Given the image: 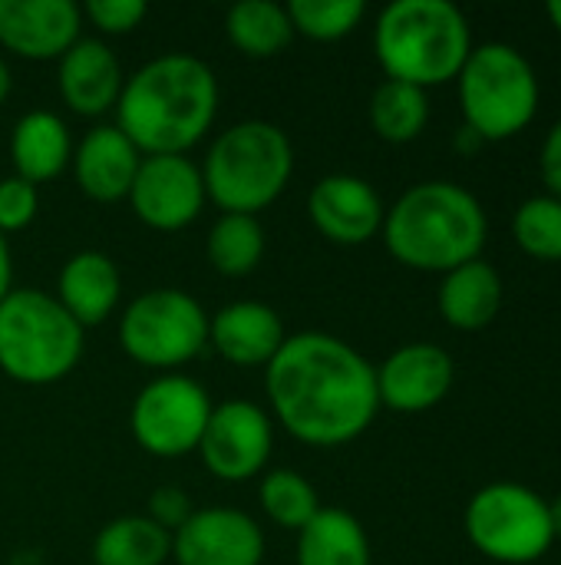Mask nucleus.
<instances>
[{"label":"nucleus","mask_w":561,"mask_h":565,"mask_svg":"<svg viewBox=\"0 0 561 565\" xmlns=\"http://www.w3.org/2000/svg\"><path fill=\"white\" fill-rule=\"evenodd\" d=\"M265 391L271 420L321 450L354 444L380 414L377 367L324 331L291 334L265 367Z\"/></svg>","instance_id":"f257e3e1"},{"label":"nucleus","mask_w":561,"mask_h":565,"mask_svg":"<svg viewBox=\"0 0 561 565\" xmlns=\"http://www.w3.org/2000/svg\"><path fill=\"white\" fill-rule=\"evenodd\" d=\"M218 116V79L192 53H162L126 76L116 126L142 156H188Z\"/></svg>","instance_id":"f03ea898"},{"label":"nucleus","mask_w":561,"mask_h":565,"mask_svg":"<svg viewBox=\"0 0 561 565\" xmlns=\"http://www.w3.org/2000/svg\"><path fill=\"white\" fill-rule=\"evenodd\" d=\"M380 235L400 265L446 275L483 255L489 222L470 189L433 179L407 189L387 209Z\"/></svg>","instance_id":"7ed1b4c3"},{"label":"nucleus","mask_w":561,"mask_h":565,"mask_svg":"<svg viewBox=\"0 0 561 565\" xmlns=\"http://www.w3.org/2000/svg\"><path fill=\"white\" fill-rule=\"evenodd\" d=\"M374 53L387 79L430 89L460 76L473 53V30L450 0H397L377 17Z\"/></svg>","instance_id":"20e7f679"},{"label":"nucleus","mask_w":561,"mask_h":565,"mask_svg":"<svg viewBox=\"0 0 561 565\" xmlns=\"http://www.w3.org/2000/svg\"><path fill=\"white\" fill-rule=\"evenodd\" d=\"M205 195L222 215H255L274 205L294 175V146L268 119H245L215 136L205 152Z\"/></svg>","instance_id":"39448f33"},{"label":"nucleus","mask_w":561,"mask_h":565,"mask_svg":"<svg viewBox=\"0 0 561 565\" xmlns=\"http://www.w3.org/2000/svg\"><path fill=\"white\" fill-rule=\"evenodd\" d=\"M86 331L43 288H10L0 301V371L26 387L60 384L83 361Z\"/></svg>","instance_id":"423d86ee"},{"label":"nucleus","mask_w":561,"mask_h":565,"mask_svg":"<svg viewBox=\"0 0 561 565\" xmlns=\"http://www.w3.org/2000/svg\"><path fill=\"white\" fill-rule=\"evenodd\" d=\"M466 129L483 142H506L532 126L542 99L536 66L513 43L473 46L456 76Z\"/></svg>","instance_id":"0eeeda50"},{"label":"nucleus","mask_w":561,"mask_h":565,"mask_svg":"<svg viewBox=\"0 0 561 565\" xmlns=\"http://www.w3.org/2000/svg\"><path fill=\"white\" fill-rule=\"evenodd\" d=\"M463 530L476 553L503 565L539 563L555 543L549 503L513 480L483 487L466 503Z\"/></svg>","instance_id":"6e6552de"},{"label":"nucleus","mask_w":561,"mask_h":565,"mask_svg":"<svg viewBox=\"0 0 561 565\" xmlns=\"http://www.w3.org/2000/svg\"><path fill=\"white\" fill-rule=\"evenodd\" d=\"M208 311L182 288H149L119 318V348L142 367L175 371L208 348Z\"/></svg>","instance_id":"1a4fd4ad"},{"label":"nucleus","mask_w":561,"mask_h":565,"mask_svg":"<svg viewBox=\"0 0 561 565\" xmlns=\"http://www.w3.org/2000/svg\"><path fill=\"white\" fill-rule=\"evenodd\" d=\"M208 391L185 374H159L149 381L129 411L136 444L159 460H179L198 450L205 424L212 417Z\"/></svg>","instance_id":"9d476101"},{"label":"nucleus","mask_w":561,"mask_h":565,"mask_svg":"<svg viewBox=\"0 0 561 565\" xmlns=\"http://www.w3.org/2000/svg\"><path fill=\"white\" fill-rule=\"evenodd\" d=\"M274 450V420L251 401H225L212 407L198 457L222 483H245L265 473Z\"/></svg>","instance_id":"9b49d317"},{"label":"nucleus","mask_w":561,"mask_h":565,"mask_svg":"<svg viewBox=\"0 0 561 565\" xmlns=\"http://www.w3.org/2000/svg\"><path fill=\"white\" fill-rule=\"evenodd\" d=\"M202 169L188 156H142L129 189L136 218L152 232H182L205 209Z\"/></svg>","instance_id":"f8f14e48"},{"label":"nucleus","mask_w":561,"mask_h":565,"mask_svg":"<svg viewBox=\"0 0 561 565\" xmlns=\"http://www.w3.org/2000/svg\"><path fill=\"white\" fill-rule=\"evenodd\" d=\"M265 530L241 510H195L172 533L175 565H261Z\"/></svg>","instance_id":"ddd939ff"},{"label":"nucleus","mask_w":561,"mask_h":565,"mask_svg":"<svg viewBox=\"0 0 561 565\" xmlns=\"http://www.w3.org/2000/svg\"><path fill=\"white\" fill-rule=\"evenodd\" d=\"M384 199L380 192L350 172H334L314 182L308 192L311 225L334 245H367L384 228Z\"/></svg>","instance_id":"4468645a"},{"label":"nucleus","mask_w":561,"mask_h":565,"mask_svg":"<svg viewBox=\"0 0 561 565\" xmlns=\"http://www.w3.org/2000/svg\"><path fill=\"white\" fill-rule=\"evenodd\" d=\"M456 377L453 358L430 341H413L397 348L377 367L380 407L397 414H423L446 401Z\"/></svg>","instance_id":"2eb2a0df"},{"label":"nucleus","mask_w":561,"mask_h":565,"mask_svg":"<svg viewBox=\"0 0 561 565\" xmlns=\"http://www.w3.org/2000/svg\"><path fill=\"white\" fill-rule=\"evenodd\" d=\"M73 0H0V46L30 63L60 60L83 33Z\"/></svg>","instance_id":"dca6fc26"},{"label":"nucleus","mask_w":561,"mask_h":565,"mask_svg":"<svg viewBox=\"0 0 561 565\" xmlns=\"http://www.w3.org/2000/svg\"><path fill=\"white\" fill-rule=\"evenodd\" d=\"M56 86L60 99L86 119L106 116L109 109L116 113L126 73L109 50V43L96 36H79L60 60H56Z\"/></svg>","instance_id":"f3484780"},{"label":"nucleus","mask_w":561,"mask_h":565,"mask_svg":"<svg viewBox=\"0 0 561 565\" xmlns=\"http://www.w3.org/2000/svg\"><path fill=\"white\" fill-rule=\"evenodd\" d=\"M284 341L281 315L261 301H231L208 318V344L235 367H268Z\"/></svg>","instance_id":"a211bd4d"},{"label":"nucleus","mask_w":561,"mask_h":565,"mask_svg":"<svg viewBox=\"0 0 561 565\" xmlns=\"http://www.w3.org/2000/svg\"><path fill=\"white\" fill-rule=\"evenodd\" d=\"M142 152L119 132V126H93L79 146H73V175L86 199L122 202L129 199L132 179L139 172Z\"/></svg>","instance_id":"6ab92c4d"},{"label":"nucleus","mask_w":561,"mask_h":565,"mask_svg":"<svg viewBox=\"0 0 561 565\" xmlns=\"http://www.w3.org/2000/svg\"><path fill=\"white\" fill-rule=\"evenodd\" d=\"M53 298L86 331V328L103 324L116 311V305L122 298V275L106 252L83 248V252L69 255L66 265L60 268Z\"/></svg>","instance_id":"aec40b11"},{"label":"nucleus","mask_w":561,"mask_h":565,"mask_svg":"<svg viewBox=\"0 0 561 565\" xmlns=\"http://www.w3.org/2000/svg\"><path fill=\"white\" fill-rule=\"evenodd\" d=\"M10 159L13 175L26 179L30 185L63 175L73 162V139L66 122L50 109L23 113L10 132Z\"/></svg>","instance_id":"412c9836"},{"label":"nucleus","mask_w":561,"mask_h":565,"mask_svg":"<svg viewBox=\"0 0 561 565\" xmlns=\"http://www.w3.org/2000/svg\"><path fill=\"white\" fill-rule=\"evenodd\" d=\"M436 308L443 321L456 331H483L499 318L503 278L486 258H473L443 275L436 291Z\"/></svg>","instance_id":"4be33fe9"},{"label":"nucleus","mask_w":561,"mask_h":565,"mask_svg":"<svg viewBox=\"0 0 561 565\" xmlns=\"http://www.w3.org/2000/svg\"><path fill=\"white\" fill-rule=\"evenodd\" d=\"M370 540L364 523L337 507H321L298 533V565H370Z\"/></svg>","instance_id":"5701e85b"},{"label":"nucleus","mask_w":561,"mask_h":565,"mask_svg":"<svg viewBox=\"0 0 561 565\" xmlns=\"http://www.w3.org/2000/svg\"><path fill=\"white\" fill-rule=\"evenodd\" d=\"M228 43L251 60H268L288 50L294 40V26L284 3L274 0H241L225 17Z\"/></svg>","instance_id":"b1692460"},{"label":"nucleus","mask_w":561,"mask_h":565,"mask_svg":"<svg viewBox=\"0 0 561 565\" xmlns=\"http://www.w3.org/2000/svg\"><path fill=\"white\" fill-rule=\"evenodd\" d=\"M172 559V533L149 516L109 520L93 540L96 565H165Z\"/></svg>","instance_id":"393cba45"},{"label":"nucleus","mask_w":561,"mask_h":565,"mask_svg":"<svg viewBox=\"0 0 561 565\" xmlns=\"http://www.w3.org/2000/svg\"><path fill=\"white\" fill-rule=\"evenodd\" d=\"M430 122V96L420 86L384 79L370 96V126L384 142H413Z\"/></svg>","instance_id":"a878e982"},{"label":"nucleus","mask_w":561,"mask_h":565,"mask_svg":"<svg viewBox=\"0 0 561 565\" xmlns=\"http://www.w3.org/2000/svg\"><path fill=\"white\" fill-rule=\"evenodd\" d=\"M265 228L255 215H222L205 238L208 265L225 278L251 275L265 258Z\"/></svg>","instance_id":"bb28decb"},{"label":"nucleus","mask_w":561,"mask_h":565,"mask_svg":"<svg viewBox=\"0 0 561 565\" xmlns=\"http://www.w3.org/2000/svg\"><path fill=\"white\" fill-rule=\"evenodd\" d=\"M258 503H261V513L278 530H291V533H301L321 510L317 490L298 470H268V473H261Z\"/></svg>","instance_id":"cd10ccee"},{"label":"nucleus","mask_w":561,"mask_h":565,"mask_svg":"<svg viewBox=\"0 0 561 565\" xmlns=\"http://www.w3.org/2000/svg\"><path fill=\"white\" fill-rule=\"evenodd\" d=\"M294 33L314 43H337L350 36L367 17L364 0H291L284 3Z\"/></svg>","instance_id":"c85d7f7f"},{"label":"nucleus","mask_w":561,"mask_h":565,"mask_svg":"<svg viewBox=\"0 0 561 565\" xmlns=\"http://www.w3.org/2000/svg\"><path fill=\"white\" fill-rule=\"evenodd\" d=\"M516 245L536 262H561V199L536 195L513 215Z\"/></svg>","instance_id":"c756f323"},{"label":"nucleus","mask_w":561,"mask_h":565,"mask_svg":"<svg viewBox=\"0 0 561 565\" xmlns=\"http://www.w3.org/2000/svg\"><path fill=\"white\" fill-rule=\"evenodd\" d=\"M79 10L106 36H126V33L139 30L142 20L149 17L145 0H86Z\"/></svg>","instance_id":"7c9ffc66"},{"label":"nucleus","mask_w":561,"mask_h":565,"mask_svg":"<svg viewBox=\"0 0 561 565\" xmlns=\"http://www.w3.org/2000/svg\"><path fill=\"white\" fill-rule=\"evenodd\" d=\"M40 212V195L36 185H30L20 175H7L0 179V235H13L23 232Z\"/></svg>","instance_id":"2f4dec72"},{"label":"nucleus","mask_w":561,"mask_h":565,"mask_svg":"<svg viewBox=\"0 0 561 565\" xmlns=\"http://www.w3.org/2000/svg\"><path fill=\"white\" fill-rule=\"evenodd\" d=\"M192 513H195V507H192V497L185 490H179V487H159L149 497V513L145 516L155 526H162L165 533H175Z\"/></svg>","instance_id":"473e14b6"},{"label":"nucleus","mask_w":561,"mask_h":565,"mask_svg":"<svg viewBox=\"0 0 561 565\" xmlns=\"http://www.w3.org/2000/svg\"><path fill=\"white\" fill-rule=\"evenodd\" d=\"M539 172H542L549 195L561 199V119L546 132V142L539 152Z\"/></svg>","instance_id":"72a5a7b5"},{"label":"nucleus","mask_w":561,"mask_h":565,"mask_svg":"<svg viewBox=\"0 0 561 565\" xmlns=\"http://www.w3.org/2000/svg\"><path fill=\"white\" fill-rule=\"evenodd\" d=\"M13 281V262H10V245H7V238L0 235V301L10 295V285Z\"/></svg>","instance_id":"f704fd0d"},{"label":"nucleus","mask_w":561,"mask_h":565,"mask_svg":"<svg viewBox=\"0 0 561 565\" xmlns=\"http://www.w3.org/2000/svg\"><path fill=\"white\" fill-rule=\"evenodd\" d=\"M479 146H483V139H479V136H476L473 129H466V126H463V129L456 132V149H466V152H476Z\"/></svg>","instance_id":"c9c22d12"},{"label":"nucleus","mask_w":561,"mask_h":565,"mask_svg":"<svg viewBox=\"0 0 561 565\" xmlns=\"http://www.w3.org/2000/svg\"><path fill=\"white\" fill-rule=\"evenodd\" d=\"M10 89H13V73H10L7 60L0 56V106H3V99L10 96Z\"/></svg>","instance_id":"e433bc0d"},{"label":"nucleus","mask_w":561,"mask_h":565,"mask_svg":"<svg viewBox=\"0 0 561 565\" xmlns=\"http://www.w3.org/2000/svg\"><path fill=\"white\" fill-rule=\"evenodd\" d=\"M549 516H552V533H555V540H561V497L549 503Z\"/></svg>","instance_id":"4c0bfd02"},{"label":"nucleus","mask_w":561,"mask_h":565,"mask_svg":"<svg viewBox=\"0 0 561 565\" xmlns=\"http://www.w3.org/2000/svg\"><path fill=\"white\" fill-rule=\"evenodd\" d=\"M546 13H549V20H552V26L559 30V36H561V0H552V3L546 7Z\"/></svg>","instance_id":"58836bf2"}]
</instances>
